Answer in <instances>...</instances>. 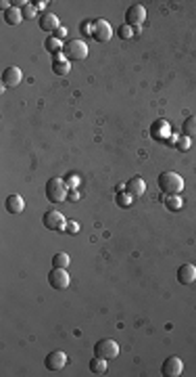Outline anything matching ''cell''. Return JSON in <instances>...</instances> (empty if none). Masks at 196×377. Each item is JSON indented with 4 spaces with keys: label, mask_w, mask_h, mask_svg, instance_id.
<instances>
[{
    "label": "cell",
    "mask_w": 196,
    "mask_h": 377,
    "mask_svg": "<svg viewBox=\"0 0 196 377\" xmlns=\"http://www.w3.org/2000/svg\"><path fill=\"white\" fill-rule=\"evenodd\" d=\"M159 189L163 191V195H180L184 191V178L178 172H163L157 178Z\"/></svg>",
    "instance_id": "cell-1"
},
{
    "label": "cell",
    "mask_w": 196,
    "mask_h": 377,
    "mask_svg": "<svg viewBox=\"0 0 196 377\" xmlns=\"http://www.w3.org/2000/svg\"><path fill=\"white\" fill-rule=\"evenodd\" d=\"M67 195H69V185L65 182V178H50L46 182V197L50 203L65 201Z\"/></svg>",
    "instance_id": "cell-2"
},
{
    "label": "cell",
    "mask_w": 196,
    "mask_h": 377,
    "mask_svg": "<svg viewBox=\"0 0 196 377\" xmlns=\"http://www.w3.org/2000/svg\"><path fill=\"white\" fill-rule=\"evenodd\" d=\"M94 356L98 359H105V361H113L119 356V344L111 338H105V340H98L94 344Z\"/></svg>",
    "instance_id": "cell-3"
},
{
    "label": "cell",
    "mask_w": 196,
    "mask_h": 377,
    "mask_svg": "<svg viewBox=\"0 0 196 377\" xmlns=\"http://www.w3.org/2000/svg\"><path fill=\"white\" fill-rule=\"evenodd\" d=\"M63 55L67 57V61H84L88 57V44L84 40H67Z\"/></svg>",
    "instance_id": "cell-4"
},
{
    "label": "cell",
    "mask_w": 196,
    "mask_h": 377,
    "mask_svg": "<svg viewBox=\"0 0 196 377\" xmlns=\"http://www.w3.org/2000/svg\"><path fill=\"white\" fill-rule=\"evenodd\" d=\"M42 224H44L48 231H65L67 218H65L59 210H48L44 216H42Z\"/></svg>",
    "instance_id": "cell-5"
},
{
    "label": "cell",
    "mask_w": 196,
    "mask_h": 377,
    "mask_svg": "<svg viewBox=\"0 0 196 377\" xmlns=\"http://www.w3.org/2000/svg\"><path fill=\"white\" fill-rule=\"evenodd\" d=\"M92 38H94L96 42H109L113 38V27L107 19H96V21H92Z\"/></svg>",
    "instance_id": "cell-6"
},
{
    "label": "cell",
    "mask_w": 196,
    "mask_h": 377,
    "mask_svg": "<svg viewBox=\"0 0 196 377\" xmlns=\"http://www.w3.org/2000/svg\"><path fill=\"white\" fill-rule=\"evenodd\" d=\"M48 283H50V287H53V289H59V291L67 289L69 283H71L67 268H53V270H50V274H48Z\"/></svg>",
    "instance_id": "cell-7"
},
{
    "label": "cell",
    "mask_w": 196,
    "mask_h": 377,
    "mask_svg": "<svg viewBox=\"0 0 196 377\" xmlns=\"http://www.w3.org/2000/svg\"><path fill=\"white\" fill-rule=\"evenodd\" d=\"M144 21H146V8L142 4H131L126 11V23L131 27H140Z\"/></svg>",
    "instance_id": "cell-8"
},
{
    "label": "cell",
    "mask_w": 196,
    "mask_h": 377,
    "mask_svg": "<svg viewBox=\"0 0 196 377\" xmlns=\"http://www.w3.org/2000/svg\"><path fill=\"white\" fill-rule=\"evenodd\" d=\"M161 371H163L165 377H180L182 371H184V363H182L180 356H167V359L163 361Z\"/></svg>",
    "instance_id": "cell-9"
},
{
    "label": "cell",
    "mask_w": 196,
    "mask_h": 377,
    "mask_svg": "<svg viewBox=\"0 0 196 377\" xmlns=\"http://www.w3.org/2000/svg\"><path fill=\"white\" fill-rule=\"evenodd\" d=\"M44 365L48 371H63V367L67 365V354L63 350H53L44 359Z\"/></svg>",
    "instance_id": "cell-10"
},
{
    "label": "cell",
    "mask_w": 196,
    "mask_h": 377,
    "mask_svg": "<svg viewBox=\"0 0 196 377\" xmlns=\"http://www.w3.org/2000/svg\"><path fill=\"white\" fill-rule=\"evenodd\" d=\"M21 78H23V76H21V69L15 67V65L6 67V69L2 71V84H4L6 88H15V86H19Z\"/></svg>",
    "instance_id": "cell-11"
},
{
    "label": "cell",
    "mask_w": 196,
    "mask_h": 377,
    "mask_svg": "<svg viewBox=\"0 0 196 377\" xmlns=\"http://www.w3.org/2000/svg\"><path fill=\"white\" fill-rule=\"evenodd\" d=\"M178 281L182 285H190L196 281V266L194 264H182L178 268Z\"/></svg>",
    "instance_id": "cell-12"
},
{
    "label": "cell",
    "mask_w": 196,
    "mask_h": 377,
    "mask_svg": "<svg viewBox=\"0 0 196 377\" xmlns=\"http://www.w3.org/2000/svg\"><path fill=\"white\" fill-rule=\"evenodd\" d=\"M126 189L133 197H142L144 193H146V182H144V178H140V176H133L126 182Z\"/></svg>",
    "instance_id": "cell-13"
},
{
    "label": "cell",
    "mask_w": 196,
    "mask_h": 377,
    "mask_svg": "<svg viewBox=\"0 0 196 377\" xmlns=\"http://www.w3.org/2000/svg\"><path fill=\"white\" fill-rule=\"evenodd\" d=\"M40 27H42L44 32H57V29L61 27V21H59V17L55 13H44L42 17H40Z\"/></svg>",
    "instance_id": "cell-14"
},
{
    "label": "cell",
    "mask_w": 196,
    "mask_h": 377,
    "mask_svg": "<svg viewBox=\"0 0 196 377\" xmlns=\"http://www.w3.org/2000/svg\"><path fill=\"white\" fill-rule=\"evenodd\" d=\"M150 136L154 140H161V138H167L169 136V124L165 120H157L154 124L150 126Z\"/></svg>",
    "instance_id": "cell-15"
},
{
    "label": "cell",
    "mask_w": 196,
    "mask_h": 377,
    "mask_svg": "<svg viewBox=\"0 0 196 377\" xmlns=\"http://www.w3.org/2000/svg\"><path fill=\"white\" fill-rule=\"evenodd\" d=\"M25 210V201L21 195H17V193H13V195L6 197V212L11 214H21Z\"/></svg>",
    "instance_id": "cell-16"
},
{
    "label": "cell",
    "mask_w": 196,
    "mask_h": 377,
    "mask_svg": "<svg viewBox=\"0 0 196 377\" xmlns=\"http://www.w3.org/2000/svg\"><path fill=\"white\" fill-rule=\"evenodd\" d=\"M161 201H163V206L167 208L169 212H180L184 208V201L180 195H163L161 193Z\"/></svg>",
    "instance_id": "cell-17"
},
{
    "label": "cell",
    "mask_w": 196,
    "mask_h": 377,
    "mask_svg": "<svg viewBox=\"0 0 196 377\" xmlns=\"http://www.w3.org/2000/svg\"><path fill=\"white\" fill-rule=\"evenodd\" d=\"M21 19H23V11H21V8L11 6V8H6V11H4V21L8 25H19V23H21Z\"/></svg>",
    "instance_id": "cell-18"
},
{
    "label": "cell",
    "mask_w": 196,
    "mask_h": 377,
    "mask_svg": "<svg viewBox=\"0 0 196 377\" xmlns=\"http://www.w3.org/2000/svg\"><path fill=\"white\" fill-rule=\"evenodd\" d=\"M107 363H109V361L94 356V359L90 361V371L96 373V375H105V373H107Z\"/></svg>",
    "instance_id": "cell-19"
},
{
    "label": "cell",
    "mask_w": 196,
    "mask_h": 377,
    "mask_svg": "<svg viewBox=\"0 0 196 377\" xmlns=\"http://www.w3.org/2000/svg\"><path fill=\"white\" fill-rule=\"evenodd\" d=\"M182 130H184V134L188 138H194L196 136V116L186 118V122L182 124Z\"/></svg>",
    "instance_id": "cell-20"
},
{
    "label": "cell",
    "mask_w": 196,
    "mask_h": 377,
    "mask_svg": "<svg viewBox=\"0 0 196 377\" xmlns=\"http://www.w3.org/2000/svg\"><path fill=\"white\" fill-rule=\"evenodd\" d=\"M69 253H65V251H59V253H55L53 256V268H67L69 266Z\"/></svg>",
    "instance_id": "cell-21"
},
{
    "label": "cell",
    "mask_w": 196,
    "mask_h": 377,
    "mask_svg": "<svg viewBox=\"0 0 196 377\" xmlns=\"http://www.w3.org/2000/svg\"><path fill=\"white\" fill-rule=\"evenodd\" d=\"M115 201H117L119 208H130L131 201H133V195H131V193H128V191H121V193H117Z\"/></svg>",
    "instance_id": "cell-22"
},
{
    "label": "cell",
    "mask_w": 196,
    "mask_h": 377,
    "mask_svg": "<svg viewBox=\"0 0 196 377\" xmlns=\"http://www.w3.org/2000/svg\"><path fill=\"white\" fill-rule=\"evenodd\" d=\"M44 44H46V50H50L53 55H55V53H61V50H63V46H65V44L61 42V40H57L55 36H53V38H46Z\"/></svg>",
    "instance_id": "cell-23"
},
{
    "label": "cell",
    "mask_w": 196,
    "mask_h": 377,
    "mask_svg": "<svg viewBox=\"0 0 196 377\" xmlns=\"http://www.w3.org/2000/svg\"><path fill=\"white\" fill-rule=\"evenodd\" d=\"M53 71L57 76H67L71 71V63L65 59V61H59V63H53Z\"/></svg>",
    "instance_id": "cell-24"
},
{
    "label": "cell",
    "mask_w": 196,
    "mask_h": 377,
    "mask_svg": "<svg viewBox=\"0 0 196 377\" xmlns=\"http://www.w3.org/2000/svg\"><path fill=\"white\" fill-rule=\"evenodd\" d=\"M133 34H136V29H133L131 25H128V23H123V25L117 29V36H119V38H123V40H130V38H133Z\"/></svg>",
    "instance_id": "cell-25"
},
{
    "label": "cell",
    "mask_w": 196,
    "mask_h": 377,
    "mask_svg": "<svg viewBox=\"0 0 196 377\" xmlns=\"http://www.w3.org/2000/svg\"><path fill=\"white\" fill-rule=\"evenodd\" d=\"M190 145H192V140H190L188 136H186V134H184V136H180V138H178V142H175V147H178L180 151H188V149H190Z\"/></svg>",
    "instance_id": "cell-26"
},
{
    "label": "cell",
    "mask_w": 196,
    "mask_h": 377,
    "mask_svg": "<svg viewBox=\"0 0 196 377\" xmlns=\"http://www.w3.org/2000/svg\"><path fill=\"white\" fill-rule=\"evenodd\" d=\"M65 182L69 185V189H77V187H79V176L71 172V174H67V176H65Z\"/></svg>",
    "instance_id": "cell-27"
},
{
    "label": "cell",
    "mask_w": 196,
    "mask_h": 377,
    "mask_svg": "<svg viewBox=\"0 0 196 377\" xmlns=\"http://www.w3.org/2000/svg\"><path fill=\"white\" fill-rule=\"evenodd\" d=\"M67 233H71V235H75V233L79 231V222L77 220H67V227H65Z\"/></svg>",
    "instance_id": "cell-28"
},
{
    "label": "cell",
    "mask_w": 196,
    "mask_h": 377,
    "mask_svg": "<svg viewBox=\"0 0 196 377\" xmlns=\"http://www.w3.org/2000/svg\"><path fill=\"white\" fill-rule=\"evenodd\" d=\"M55 38L63 42V38H67V27H65V25H61V27L57 29V32H55Z\"/></svg>",
    "instance_id": "cell-29"
},
{
    "label": "cell",
    "mask_w": 196,
    "mask_h": 377,
    "mask_svg": "<svg viewBox=\"0 0 196 377\" xmlns=\"http://www.w3.org/2000/svg\"><path fill=\"white\" fill-rule=\"evenodd\" d=\"M67 199H69V201H77V199H79V191H77V189H69Z\"/></svg>",
    "instance_id": "cell-30"
},
{
    "label": "cell",
    "mask_w": 196,
    "mask_h": 377,
    "mask_svg": "<svg viewBox=\"0 0 196 377\" xmlns=\"http://www.w3.org/2000/svg\"><path fill=\"white\" fill-rule=\"evenodd\" d=\"M34 15H36V6H29V4H27V6L23 8V17H34Z\"/></svg>",
    "instance_id": "cell-31"
},
{
    "label": "cell",
    "mask_w": 196,
    "mask_h": 377,
    "mask_svg": "<svg viewBox=\"0 0 196 377\" xmlns=\"http://www.w3.org/2000/svg\"><path fill=\"white\" fill-rule=\"evenodd\" d=\"M65 59H67V57L63 55V50H61V53H55V55H53V63H59V61H65Z\"/></svg>",
    "instance_id": "cell-32"
},
{
    "label": "cell",
    "mask_w": 196,
    "mask_h": 377,
    "mask_svg": "<svg viewBox=\"0 0 196 377\" xmlns=\"http://www.w3.org/2000/svg\"><path fill=\"white\" fill-rule=\"evenodd\" d=\"M34 4H36V8H44V6L48 4V2H44V0H36Z\"/></svg>",
    "instance_id": "cell-33"
},
{
    "label": "cell",
    "mask_w": 196,
    "mask_h": 377,
    "mask_svg": "<svg viewBox=\"0 0 196 377\" xmlns=\"http://www.w3.org/2000/svg\"><path fill=\"white\" fill-rule=\"evenodd\" d=\"M8 4H11V2H6V0H2V2H0V6H2L4 11H6V8H11V6H8Z\"/></svg>",
    "instance_id": "cell-34"
}]
</instances>
